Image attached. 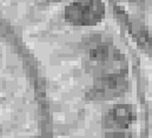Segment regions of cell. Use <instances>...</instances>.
<instances>
[{"label": "cell", "instance_id": "7a4b0ae2", "mask_svg": "<svg viewBox=\"0 0 152 138\" xmlns=\"http://www.w3.org/2000/svg\"><path fill=\"white\" fill-rule=\"evenodd\" d=\"M136 116L131 106L129 105H115L109 112L106 114L105 117V125L107 128L115 129V130H124L129 128Z\"/></svg>", "mask_w": 152, "mask_h": 138}, {"label": "cell", "instance_id": "3957f363", "mask_svg": "<svg viewBox=\"0 0 152 138\" xmlns=\"http://www.w3.org/2000/svg\"><path fill=\"white\" fill-rule=\"evenodd\" d=\"M126 88L127 82L125 76H104L96 89L100 97L110 100L124 94Z\"/></svg>", "mask_w": 152, "mask_h": 138}, {"label": "cell", "instance_id": "6da1fadb", "mask_svg": "<svg viewBox=\"0 0 152 138\" xmlns=\"http://www.w3.org/2000/svg\"><path fill=\"white\" fill-rule=\"evenodd\" d=\"M103 14H104V6L100 1L97 0L80 1L70 6L67 9L69 19L80 25L96 24L102 19Z\"/></svg>", "mask_w": 152, "mask_h": 138}]
</instances>
